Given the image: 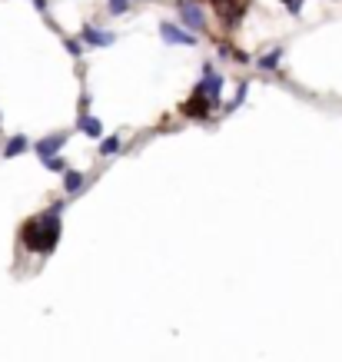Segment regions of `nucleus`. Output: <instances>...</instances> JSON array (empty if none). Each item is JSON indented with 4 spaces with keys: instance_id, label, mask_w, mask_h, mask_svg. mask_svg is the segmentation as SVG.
<instances>
[{
    "instance_id": "obj_8",
    "label": "nucleus",
    "mask_w": 342,
    "mask_h": 362,
    "mask_svg": "<svg viewBox=\"0 0 342 362\" xmlns=\"http://www.w3.org/2000/svg\"><path fill=\"white\" fill-rule=\"evenodd\" d=\"M67 140H70V134H47V136H40L37 143H34V153H37L40 160H47V156H60V150L67 147Z\"/></svg>"
},
{
    "instance_id": "obj_1",
    "label": "nucleus",
    "mask_w": 342,
    "mask_h": 362,
    "mask_svg": "<svg viewBox=\"0 0 342 362\" xmlns=\"http://www.w3.org/2000/svg\"><path fill=\"white\" fill-rule=\"evenodd\" d=\"M60 213H63V203L37 213V216H30V220H23V223H20V233H17L20 249H27V253H34V256H50L60 243V233H63Z\"/></svg>"
},
{
    "instance_id": "obj_11",
    "label": "nucleus",
    "mask_w": 342,
    "mask_h": 362,
    "mask_svg": "<svg viewBox=\"0 0 342 362\" xmlns=\"http://www.w3.org/2000/svg\"><path fill=\"white\" fill-rule=\"evenodd\" d=\"M87 190V176L80 170H67L63 173V193L67 196H76V193H83Z\"/></svg>"
},
{
    "instance_id": "obj_20",
    "label": "nucleus",
    "mask_w": 342,
    "mask_h": 362,
    "mask_svg": "<svg viewBox=\"0 0 342 362\" xmlns=\"http://www.w3.org/2000/svg\"><path fill=\"white\" fill-rule=\"evenodd\" d=\"M30 3H34V7H37L40 14H47V10H50V3H47V0H30Z\"/></svg>"
},
{
    "instance_id": "obj_2",
    "label": "nucleus",
    "mask_w": 342,
    "mask_h": 362,
    "mask_svg": "<svg viewBox=\"0 0 342 362\" xmlns=\"http://www.w3.org/2000/svg\"><path fill=\"white\" fill-rule=\"evenodd\" d=\"M176 14H180V23L193 30L196 37L209 30V17H206V0H176Z\"/></svg>"
},
{
    "instance_id": "obj_13",
    "label": "nucleus",
    "mask_w": 342,
    "mask_h": 362,
    "mask_svg": "<svg viewBox=\"0 0 342 362\" xmlns=\"http://www.w3.org/2000/svg\"><path fill=\"white\" fill-rule=\"evenodd\" d=\"M120 150H123V140L120 136H103L100 140V156H116Z\"/></svg>"
},
{
    "instance_id": "obj_6",
    "label": "nucleus",
    "mask_w": 342,
    "mask_h": 362,
    "mask_svg": "<svg viewBox=\"0 0 342 362\" xmlns=\"http://www.w3.org/2000/svg\"><path fill=\"white\" fill-rule=\"evenodd\" d=\"M196 87H200V90H203V94H206L209 100L216 103V107L223 103V87H226V80L213 70V63H206V67H203V80H200Z\"/></svg>"
},
{
    "instance_id": "obj_10",
    "label": "nucleus",
    "mask_w": 342,
    "mask_h": 362,
    "mask_svg": "<svg viewBox=\"0 0 342 362\" xmlns=\"http://www.w3.org/2000/svg\"><path fill=\"white\" fill-rule=\"evenodd\" d=\"M76 130L83 136H90V140H103V123L96 120V116H76Z\"/></svg>"
},
{
    "instance_id": "obj_9",
    "label": "nucleus",
    "mask_w": 342,
    "mask_h": 362,
    "mask_svg": "<svg viewBox=\"0 0 342 362\" xmlns=\"http://www.w3.org/2000/svg\"><path fill=\"white\" fill-rule=\"evenodd\" d=\"M27 150H30V140H27L23 134H14V136H7V140H3L0 156H3V160H17V156H23Z\"/></svg>"
},
{
    "instance_id": "obj_3",
    "label": "nucleus",
    "mask_w": 342,
    "mask_h": 362,
    "mask_svg": "<svg viewBox=\"0 0 342 362\" xmlns=\"http://www.w3.org/2000/svg\"><path fill=\"white\" fill-rule=\"evenodd\" d=\"M206 3L213 7L216 20H220L226 30L239 27V20L246 17V10L253 7V0H206Z\"/></svg>"
},
{
    "instance_id": "obj_17",
    "label": "nucleus",
    "mask_w": 342,
    "mask_h": 362,
    "mask_svg": "<svg viewBox=\"0 0 342 362\" xmlns=\"http://www.w3.org/2000/svg\"><path fill=\"white\" fill-rule=\"evenodd\" d=\"M246 90H249V83L243 80V83H239V90H236V96H233V103L226 107V114H233V110H236V107H239V103L246 100Z\"/></svg>"
},
{
    "instance_id": "obj_16",
    "label": "nucleus",
    "mask_w": 342,
    "mask_h": 362,
    "mask_svg": "<svg viewBox=\"0 0 342 362\" xmlns=\"http://www.w3.org/2000/svg\"><path fill=\"white\" fill-rule=\"evenodd\" d=\"M63 47H67V54H70V57H83V47H87V43H83V40L80 37H67L63 40Z\"/></svg>"
},
{
    "instance_id": "obj_4",
    "label": "nucleus",
    "mask_w": 342,
    "mask_h": 362,
    "mask_svg": "<svg viewBox=\"0 0 342 362\" xmlns=\"http://www.w3.org/2000/svg\"><path fill=\"white\" fill-rule=\"evenodd\" d=\"M213 110H216V103H213V100H209L200 87H193L190 96L180 103V116H186V120H209Z\"/></svg>"
},
{
    "instance_id": "obj_18",
    "label": "nucleus",
    "mask_w": 342,
    "mask_h": 362,
    "mask_svg": "<svg viewBox=\"0 0 342 362\" xmlns=\"http://www.w3.org/2000/svg\"><path fill=\"white\" fill-rule=\"evenodd\" d=\"M283 3H286V10H289L292 17H299V14H303V0H283Z\"/></svg>"
},
{
    "instance_id": "obj_19",
    "label": "nucleus",
    "mask_w": 342,
    "mask_h": 362,
    "mask_svg": "<svg viewBox=\"0 0 342 362\" xmlns=\"http://www.w3.org/2000/svg\"><path fill=\"white\" fill-rule=\"evenodd\" d=\"M87 114H90V94L80 96V116H87Z\"/></svg>"
},
{
    "instance_id": "obj_15",
    "label": "nucleus",
    "mask_w": 342,
    "mask_h": 362,
    "mask_svg": "<svg viewBox=\"0 0 342 362\" xmlns=\"http://www.w3.org/2000/svg\"><path fill=\"white\" fill-rule=\"evenodd\" d=\"M133 3L136 0H107V14H110V17H120V14H127Z\"/></svg>"
},
{
    "instance_id": "obj_5",
    "label": "nucleus",
    "mask_w": 342,
    "mask_h": 362,
    "mask_svg": "<svg viewBox=\"0 0 342 362\" xmlns=\"http://www.w3.org/2000/svg\"><path fill=\"white\" fill-rule=\"evenodd\" d=\"M160 37L170 47H196L200 43V37L193 30H186L180 20H160Z\"/></svg>"
},
{
    "instance_id": "obj_14",
    "label": "nucleus",
    "mask_w": 342,
    "mask_h": 362,
    "mask_svg": "<svg viewBox=\"0 0 342 362\" xmlns=\"http://www.w3.org/2000/svg\"><path fill=\"white\" fill-rule=\"evenodd\" d=\"M40 163H43V170H50V173H60V176H63V173L70 170V167H67V160H63V156H47V160H40Z\"/></svg>"
},
{
    "instance_id": "obj_12",
    "label": "nucleus",
    "mask_w": 342,
    "mask_h": 362,
    "mask_svg": "<svg viewBox=\"0 0 342 362\" xmlns=\"http://www.w3.org/2000/svg\"><path fill=\"white\" fill-rule=\"evenodd\" d=\"M279 63H283V47H272L269 54L259 57V70H269V74H272V70H279Z\"/></svg>"
},
{
    "instance_id": "obj_7",
    "label": "nucleus",
    "mask_w": 342,
    "mask_h": 362,
    "mask_svg": "<svg viewBox=\"0 0 342 362\" xmlns=\"http://www.w3.org/2000/svg\"><path fill=\"white\" fill-rule=\"evenodd\" d=\"M80 40H83L87 47L100 50V47H110V43H116V34H114V30H100L96 23H83V27H80Z\"/></svg>"
}]
</instances>
